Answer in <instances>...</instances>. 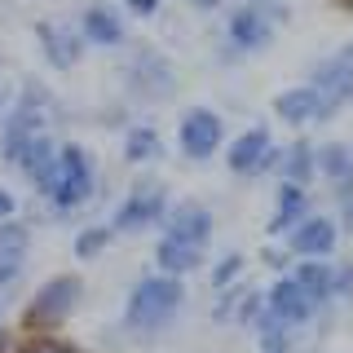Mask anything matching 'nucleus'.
<instances>
[{"instance_id": "obj_1", "label": "nucleus", "mask_w": 353, "mask_h": 353, "mask_svg": "<svg viewBox=\"0 0 353 353\" xmlns=\"http://www.w3.org/2000/svg\"><path fill=\"white\" fill-rule=\"evenodd\" d=\"M185 301H190V292H185L181 279L141 274L124 296V318H119V327H124L132 340H154L176 323V314L185 309Z\"/></svg>"}, {"instance_id": "obj_2", "label": "nucleus", "mask_w": 353, "mask_h": 353, "mask_svg": "<svg viewBox=\"0 0 353 353\" xmlns=\"http://www.w3.org/2000/svg\"><path fill=\"white\" fill-rule=\"evenodd\" d=\"M53 119H58V97H53L40 80H22L14 88V106H9V115L0 119V159L14 168L18 150L27 146L31 137L53 132Z\"/></svg>"}, {"instance_id": "obj_3", "label": "nucleus", "mask_w": 353, "mask_h": 353, "mask_svg": "<svg viewBox=\"0 0 353 353\" xmlns=\"http://www.w3.org/2000/svg\"><path fill=\"white\" fill-rule=\"evenodd\" d=\"M88 287L80 274H49L22 305V331L27 336H58V331L80 314Z\"/></svg>"}, {"instance_id": "obj_4", "label": "nucleus", "mask_w": 353, "mask_h": 353, "mask_svg": "<svg viewBox=\"0 0 353 353\" xmlns=\"http://www.w3.org/2000/svg\"><path fill=\"white\" fill-rule=\"evenodd\" d=\"M97 159L88 154V146L80 141H62L58 146V176H53V190H49V212L53 216H75L80 208H88L97 199Z\"/></svg>"}, {"instance_id": "obj_5", "label": "nucleus", "mask_w": 353, "mask_h": 353, "mask_svg": "<svg viewBox=\"0 0 353 353\" xmlns=\"http://www.w3.org/2000/svg\"><path fill=\"white\" fill-rule=\"evenodd\" d=\"M172 208V194L163 181H154V176H137L132 181V190L115 203V212H110V234H146V230H159L163 216H168Z\"/></svg>"}, {"instance_id": "obj_6", "label": "nucleus", "mask_w": 353, "mask_h": 353, "mask_svg": "<svg viewBox=\"0 0 353 353\" xmlns=\"http://www.w3.org/2000/svg\"><path fill=\"white\" fill-rule=\"evenodd\" d=\"M119 75H124L128 97H137V102H163V97L176 93V62L159 44H132Z\"/></svg>"}, {"instance_id": "obj_7", "label": "nucleus", "mask_w": 353, "mask_h": 353, "mask_svg": "<svg viewBox=\"0 0 353 353\" xmlns=\"http://www.w3.org/2000/svg\"><path fill=\"white\" fill-rule=\"evenodd\" d=\"M221 154H225L230 176H239V181H256V176L279 172L283 141H274L270 124H252V128H243L239 137H230Z\"/></svg>"}, {"instance_id": "obj_8", "label": "nucleus", "mask_w": 353, "mask_h": 353, "mask_svg": "<svg viewBox=\"0 0 353 353\" xmlns=\"http://www.w3.org/2000/svg\"><path fill=\"white\" fill-rule=\"evenodd\" d=\"M225 141H230L225 119H221V110H212V106H190L181 115V124H176V150L190 163L216 159V154L225 150Z\"/></svg>"}, {"instance_id": "obj_9", "label": "nucleus", "mask_w": 353, "mask_h": 353, "mask_svg": "<svg viewBox=\"0 0 353 353\" xmlns=\"http://www.w3.org/2000/svg\"><path fill=\"white\" fill-rule=\"evenodd\" d=\"M274 36H279V22H270L261 14L256 5H239L225 14V58H256V53H265L274 44Z\"/></svg>"}, {"instance_id": "obj_10", "label": "nucleus", "mask_w": 353, "mask_h": 353, "mask_svg": "<svg viewBox=\"0 0 353 353\" xmlns=\"http://www.w3.org/2000/svg\"><path fill=\"white\" fill-rule=\"evenodd\" d=\"M340 110L327 102L318 88H309L305 80L301 84H292V88H283V93H274V119H283L287 128H323L331 124Z\"/></svg>"}, {"instance_id": "obj_11", "label": "nucleus", "mask_w": 353, "mask_h": 353, "mask_svg": "<svg viewBox=\"0 0 353 353\" xmlns=\"http://www.w3.org/2000/svg\"><path fill=\"white\" fill-rule=\"evenodd\" d=\"M305 84L318 88L336 110H345L353 102V40L340 44V49H331L327 58H318L314 66H309Z\"/></svg>"}, {"instance_id": "obj_12", "label": "nucleus", "mask_w": 353, "mask_h": 353, "mask_svg": "<svg viewBox=\"0 0 353 353\" xmlns=\"http://www.w3.org/2000/svg\"><path fill=\"white\" fill-rule=\"evenodd\" d=\"M261 296H265V318H270L274 327H283V331H305L309 323H314V305L305 301V292L296 287L292 274H274V283L270 287H261Z\"/></svg>"}, {"instance_id": "obj_13", "label": "nucleus", "mask_w": 353, "mask_h": 353, "mask_svg": "<svg viewBox=\"0 0 353 353\" xmlns=\"http://www.w3.org/2000/svg\"><path fill=\"white\" fill-rule=\"evenodd\" d=\"M287 256L292 261H331L340 248V225L331 212H309L301 225L292 230V234L283 239Z\"/></svg>"}, {"instance_id": "obj_14", "label": "nucleus", "mask_w": 353, "mask_h": 353, "mask_svg": "<svg viewBox=\"0 0 353 353\" xmlns=\"http://www.w3.org/2000/svg\"><path fill=\"white\" fill-rule=\"evenodd\" d=\"M75 31H80L84 49H124V44H128V18L119 14V5H110V0H93V5H84Z\"/></svg>"}, {"instance_id": "obj_15", "label": "nucleus", "mask_w": 353, "mask_h": 353, "mask_svg": "<svg viewBox=\"0 0 353 353\" xmlns=\"http://www.w3.org/2000/svg\"><path fill=\"white\" fill-rule=\"evenodd\" d=\"M36 44H40L44 62H49L53 71H71L88 53L80 31H75V22H62V18H40L36 22Z\"/></svg>"}, {"instance_id": "obj_16", "label": "nucleus", "mask_w": 353, "mask_h": 353, "mask_svg": "<svg viewBox=\"0 0 353 353\" xmlns=\"http://www.w3.org/2000/svg\"><path fill=\"white\" fill-rule=\"evenodd\" d=\"M27 261H31V225L27 221H5L0 225V301L18 292Z\"/></svg>"}, {"instance_id": "obj_17", "label": "nucleus", "mask_w": 353, "mask_h": 353, "mask_svg": "<svg viewBox=\"0 0 353 353\" xmlns=\"http://www.w3.org/2000/svg\"><path fill=\"white\" fill-rule=\"evenodd\" d=\"M212 230H216V216H212V208H208L203 199H176L168 208V216H163L159 234H172V239L208 248V243H212Z\"/></svg>"}, {"instance_id": "obj_18", "label": "nucleus", "mask_w": 353, "mask_h": 353, "mask_svg": "<svg viewBox=\"0 0 353 353\" xmlns=\"http://www.w3.org/2000/svg\"><path fill=\"white\" fill-rule=\"evenodd\" d=\"M314 159H318V181L336 194V203H345L353 194V141H323Z\"/></svg>"}, {"instance_id": "obj_19", "label": "nucleus", "mask_w": 353, "mask_h": 353, "mask_svg": "<svg viewBox=\"0 0 353 353\" xmlns=\"http://www.w3.org/2000/svg\"><path fill=\"white\" fill-rule=\"evenodd\" d=\"M208 265V248L199 243H185V239H172V234H159L154 243V274H168V279H190Z\"/></svg>"}, {"instance_id": "obj_20", "label": "nucleus", "mask_w": 353, "mask_h": 353, "mask_svg": "<svg viewBox=\"0 0 353 353\" xmlns=\"http://www.w3.org/2000/svg\"><path fill=\"white\" fill-rule=\"evenodd\" d=\"M309 212H314V199H309V190L279 181V185H274V212H270V225H265V230H270L274 239H287Z\"/></svg>"}, {"instance_id": "obj_21", "label": "nucleus", "mask_w": 353, "mask_h": 353, "mask_svg": "<svg viewBox=\"0 0 353 353\" xmlns=\"http://www.w3.org/2000/svg\"><path fill=\"white\" fill-rule=\"evenodd\" d=\"M287 274H292L296 287L305 292V301L314 305V314L327 309V305H336V287H331V279H336V261H296Z\"/></svg>"}, {"instance_id": "obj_22", "label": "nucleus", "mask_w": 353, "mask_h": 353, "mask_svg": "<svg viewBox=\"0 0 353 353\" xmlns=\"http://www.w3.org/2000/svg\"><path fill=\"white\" fill-rule=\"evenodd\" d=\"M119 150H124V159L132 163V168H150V163L163 159V132L146 124V119H132V124H124V137H119Z\"/></svg>"}, {"instance_id": "obj_23", "label": "nucleus", "mask_w": 353, "mask_h": 353, "mask_svg": "<svg viewBox=\"0 0 353 353\" xmlns=\"http://www.w3.org/2000/svg\"><path fill=\"white\" fill-rule=\"evenodd\" d=\"M318 146L309 137H292L279 154V181L287 185H301V190H309V185L318 181Z\"/></svg>"}, {"instance_id": "obj_24", "label": "nucleus", "mask_w": 353, "mask_h": 353, "mask_svg": "<svg viewBox=\"0 0 353 353\" xmlns=\"http://www.w3.org/2000/svg\"><path fill=\"white\" fill-rule=\"evenodd\" d=\"M110 243H115V234H110V225H106V221H97V225H84L80 234H75L71 252H75L80 261H97V256H102V252L110 248Z\"/></svg>"}, {"instance_id": "obj_25", "label": "nucleus", "mask_w": 353, "mask_h": 353, "mask_svg": "<svg viewBox=\"0 0 353 353\" xmlns=\"http://www.w3.org/2000/svg\"><path fill=\"white\" fill-rule=\"evenodd\" d=\"M243 274H248V256L243 252H225V256L212 261V292H230V287L243 283Z\"/></svg>"}, {"instance_id": "obj_26", "label": "nucleus", "mask_w": 353, "mask_h": 353, "mask_svg": "<svg viewBox=\"0 0 353 353\" xmlns=\"http://www.w3.org/2000/svg\"><path fill=\"white\" fill-rule=\"evenodd\" d=\"M252 331H256V349L261 353H296V336H292V331H283V327H274L265 314H261V323L252 327Z\"/></svg>"}, {"instance_id": "obj_27", "label": "nucleus", "mask_w": 353, "mask_h": 353, "mask_svg": "<svg viewBox=\"0 0 353 353\" xmlns=\"http://www.w3.org/2000/svg\"><path fill=\"white\" fill-rule=\"evenodd\" d=\"M261 314H265V296H261V287H248V283H243V292H239V301H234V314H230V323H239V327H256V323H261Z\"/></svg>"}, {"instance_id": "obj_28", "label": "nucleus", "mask_w": 353, "mask_h": 353, "mask_svg": "<svg viewBox=\"0 0 353 353\" xmlns=\"http://www.w3.org/2000/svg\"><path fill=\"white\" fill-rule=\"evenodd\" d=\"M18 353H84V349L66 345V340H58V336H31Z\"/></svg>"}, {"instance_id": "obj_29", "label": "nucleus", "mask_w": 353, "mask_h": 353, "mask_svg": "<svg viewBox=\"0 0 353 353\" xmlns=\"http://www.w3.org/2000/svg\"><path fill=\"white\" fill-rule=\"evenodd\" d=\"M159 9H163V0H124V5H119V14H124V18H137V22H150Z\"/></svg>"}, {"instance_id": "obj_30", "label": "nucleus", "mask_w": 353, "mask_h": 353, "mask_svg": "<svg viewBox=\"0 0 353 353\" xmlns=\"http://www.w3.org/2000/svg\"><path fill=\"white\" fill-rule=\"evenodd\" d=\"M331 287H336V301H353V261L336 265V279H331Z\"/></svg>"}, {"instance_id": "obj_31", "label": "nucleus", "mask_w": 353, "mask_h": 353, "mask_svg": "<svg viewBox=\"0 0 353 353\" xmlns=\"http://www.w3.org/2000/svg\"><path fill=\"white\" fill-rule=\"evenodd\" d=\"M5 221H18V199H14V190L0 185V225H5Z\"/></svg>"}, {"instance_id": "obj_32", "label": "nucleus", "mask_w": 353, "mask_h": 353, "mask_svg": "<svg viewBox=\"0 0 353 353\" xmlns=\"http://www.w3.org/2000/svg\"><path fill=\"white\" fill-rule=\"evenodd\" d=\"M265 261H270V265H274V270H279V274H287V270H292V265H296L292 256H287V248H283V252H279V248H270V252H265Z\"/></svg>"}, {"instance_id": "obj_33", "label": "nucleus", "mask_w": 353, "mask_h": 353, "mask_svg": "<svg viewBox=\"0 0 353 353\" xmlns=\"http://www.w3.org/2000/svg\"><path fill=\"white\" fill-rule=\"evenodd\" d=\"M185 5H190L194 14H221V9H225V0H185Z\"/></svg>"}, {"instance_id": "obj_34", "label": "nucleus", "mask_w": 353, "mask_h": 353, "mask_svg": "<svg viewBox=\"0 0 353 353\" xmlns=\"http://www.w3.org/2000/svg\"><path fill=\"white\" fill-rule=\"evenodd\" d=\"M336 225H340V230H349V234H353V194L345 199V203H340V216H336Z\"/></svg>"}, {"instance_id": "obj_35", "label": "nucleus", "mask_w": 353, "mask_h": 353, "mask_svg": "<svg viewBox=\"0 0 353 353\" xmlns=\"http://www.w3.org/2000/svg\"><path fill=\"white\" fill-rule=\"evenodd\" d=\"M9 106H14V84H9V80H0V119L9 115Z\"/></svg>"}, {"instance_id": "obj_36", "label": "nucleus", "mask_w": 353, "mask_h": 353, "mask_svg": "<svg viewBox=\"0 0 353 353\" xmlns=\"http://www.w3.org/2000/svg\"><path fill=\"white\" fill-rule=\"evenodd\" d=\"M0 331H5V301H0Z\"/></svg>"}]
</instances>
